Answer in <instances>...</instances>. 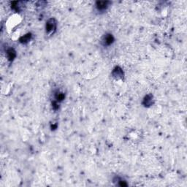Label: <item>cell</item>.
<instances>
[{
	"mask_svg": "<svg viewBox=\"0 0 187 187\" xmlns=\"http://www.w3.org/2000/svg\"><path fill=\"white\" fill-rule=\"evenodd\" d=\"M57 22L55 19H51L46 22V34L48 36L53 35L56 31Z\"/></svg>",
	"mask_w": 187,
	"mask_h": 187,
	"instance_id": "6da1fadb",
	"label": "cell"
},
{
	"mask_svg": "<svg viewBox=\"0 0 187 187\" xmlns=\"http://www.w3.org/2000/svg\"><path fill=\"white\" fill-rule=\"evenodd\" d=\"M114 37H113L112 34L107 33L102 36L101 40H100V43L103 47H109L114 42Z\"/></svg>",
	"mask_w": 187,
	"mask_h": 187,
	"instance_id": "7a4b0ae2",
	"label": "cell"
},
{
	"mask_svg": "<svg viewBox=\"0 0 187 187\" xmlns=\"http://www.w3.org/2000/svg\"><path fill=\"white\" fill-rule=\"evenodd\" d=\"M111 2L108 1H104V2H97L96 4L94 5L95 10L97 12L102 13V12H105L106 10L108 9L110 5Z\"/></svg>",
	"mask_w": 187,
	"mask_h": 187,
	"instance_id": "3957f363",
	"label": "cell"
},
{
	"mask_svg": "<svg viewBox=\"0 0 187 187\" xmlns=\"http://www.w3.org/2000/svg\"><path fill=\"white\" fill-rule=\"evenodd\" d=\"M112 75L116 80H120V79H123L124 78V72L121 67L119 66H116L112 72Z\"/></svg>",
	"mask_w": 187,
	"mask_h": 187,
	"instance_id": "277c9868",
	"label": "cell"
},
{
	"mask_svg": "<svg viewBox=\"0 0 187 187\" xmlns=\"http://www.w3.org/2000/svg\"><path fill=\"white\" fill-rule=\"evenodd\" d=\"M154 103V99H153V95L152 94H148L143 99V105L145 107H150Z\"/></svg>",
	"mask_w": 187,
	"mask_h": 187,
	"instance_id": "5b68a950",
	"label": "cell"
},
{
	"mask_svg": "<svg viewBox=\"0 0 187 187\" xmlns=\"http://www.w3.org/2000/svg\"><path fill=\"white\" fill-rule=\"evenodd\" d=\"M64 97H65V95H64V93L62 92V91H56L54 93V101L57 102V103H59V102L63 101V100H64Z\"/></svg>",
	"mask_w": 187,
	"mask_h": 187,
	"instance_id": "8992f818",
	"label": "cell"
},
{
	"mask_svg": "<svg viewBox=\"0 0 187 187\" xmlns=\"http://www.w3.org/2000/svg\"><path fill=\"white\" fill-rule=\"evenodd\" d=\"M7 56H8V60L12 62L16 56V52L15 51V50L12 49V48H9V49L7 50Z\"/></svg>",
	"mask_w": 187,
	"mask_h": 187,
	"instance_id": "52a82bcc",
	"label": "cell"
},
{
	"mask_svg": "<svg viewBox=\"0 0 187 187\" xmlns=\"http://www.w3.org/2000/svg\"><path fill=\"white\" fill-rule=\"evenodd\" d=\"M30 39H31V35L28 34V35H24L23 37H21V38L20 39V42L21 43H26L30 40Z\"/></svg>",
	"mask_w": 187,
	"mask_h": 187,
	"instance_id": "ba28073f",
	"label": "cell"
}]
</instances>
